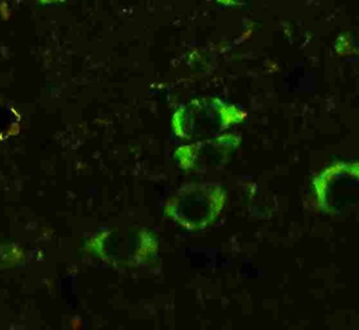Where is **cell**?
<instances>
[{
	"instance_id": "cell-1",
	"label": "cell",
	"mask_w": 359,
	"mask_h": 330,
	"mask_svg": "<svg viewBox=\"0 0 359 330\" xmlns=\"http://www.w3.org/2000/svg\"><path fill=\"white\" fill-rule=\"evenodd\" d=\"M43 2H47V4H52V2H60L65 1V0H41Z\"/></svg>"
}]
</instances>
